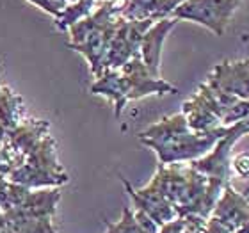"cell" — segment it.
<instances>
[{
	"label": "cell",
	"instance_id": "cell-1",
	"mask_svg": "<svg viewBox=\"0 0 249 233\" xmlns=\"http://www.w3.org/2000/svg\"><path fill=\"white\" fill-rule=\"evenodd\" d=\"M228 126H219L210 132H194L189 128L183 114H173L139 132V141L151 148L159 157V164H183L194 162L207 155Z\"/></svg>",
	"mask_w": 249,
	"mask_h": 233
},
{
	"label": "cell",
	"instance_id": "cell-2",
	"mask_svg": "<svg viewBox=\"0 0 249 233\" xmlns=\"http://www.w3.org/2000/svg\"><path fill=\"white\" fill-rule=\"evenodd\" d=\"M178 89L162 77H153L139 54L118 70H104L94 78L91 93L104 96L114 105V116L120 118L124 105L150 94H175Z\"/></svg>",
	"mask_w": 249,
	"mask_h": 233
},
{
	"label": "cell",
	"instance_id": "cell-3",
	"mask_svg": "<svg viewBox=\"0 0 249 233\" xmlns=\"http://www.w3.org/2000/svg\"><path fill=\"white\" fill-rule=\"evenodd\" d=\"M242 0H182L171 18L189 20L207 27L215 36H223Z\"/></svg>",
	"mask_w": 249,
	"mask_h": 233
},
{
	"label": "cell",
	"instance_id": "cell-4",
	"mask_svg": "<svg viewBox=\"0 0 249 233\" xmlns=\"http://www.w3.org/2000/svg\"><path fill=\"white\" fill-rule=\"evenodd\" d=\"M205 82L210 88L249 102V59L219 62Z\"/></svg>",
	"mask_w": 249,
	"mask_h": 233
},
{
	"label": "cell",
	"instance_id": "cell-5",
	"mask_svg": "<svg viewBox=\"0 0 249 233\" xmlns=\"http://www.w3.org/2000/svg\"><path fill=\"white\" fill-rule=\"evenodd\" d=\"M121 181H123L124 189L128 192V196L132 197L134 201V207L137 210H142L146 215H150L153 221H155L159 226L169 223L173 219L178 217L177 208L173 203H169L166 197L162 196L160 192L157 191V187L153 183H148L142 189H134L130 185V181L126 178L121 176Z\"/></svg>",
	"mask_w": 249,
	"mask_h": 233
},
{
	"label": "cell",
	"instance_id": "cell-6",
	"mask_svg": "<svg viewBox=\"0 0 249 233\" xmlns=\"http://www.w3.org/2000/svg\"><path fill=\"white\" fill-rule=\"evenodd\" d=\"M178 20L175 18H162V20L155 21L153 25L144 32V36L141 39L139 45V57L144 62V66L148 68V72L153 77H160V59H162V48L166 43V37L169 36V32L175 29Z\"/></svg>",
	"mask_w": 249,
	"mask_h": 233
},
{
	"label": "cell",
	"instance_id": "cell-7",
	"mask_svg": "<svg viewBox=\"0 0 249 233\" xmlns=\"http://www.w3.org/2000/svg\"><path fill=\"white\" fill-rule=\"evenodd\" d=\"M210 215L235 233L249 215V196L239 192L231 183H228L221 192Z\"/></svg>",
	"mask_w": 249,
	"mask_h": 233
},
{
	"label": "cell",
	"instance_id": "cell-8",
	"mask_svg": "<svg viewBox=\"0 0 249 233\" xmlns=\"http://www.w3.org/2000/svg\"><path fill=\"white\" fill-rule=\"evenodd\" d=\"M180 2L182 0H126L121 16L132 21H159L162 18H169Z\"/></svg>",
	"mask_w": 249,
	"mask_h": 233
},
{
	"label": "cell",
	"instance_id": "cell-9",
	"mask_svg": "<svg viewBox=\"0 0 249 233\" xmlns=\"http://www.w3.org/2000/svg\"><path fill=\"white\" fill-rule=\"evenodd\" d=\"M61 199L59 189H31L25 199L16 207V210L34 219H52L57 203Z\"/></svg>",
	"mask_w": 249,
	"mask_h": 233
},
{
	"label": "cell",
	"instance_id": "cell-10",
	"mask_svg": "<svg viewBox=\"0 0 249 233\" xmlns=\"http://www.w3.org/2000/svg\"><path fill=\"white\" fill-rule=\"evenodd\" d=\"M48 135V123L39 121V119H23L18 126L9 130L5 134V141L9 143L16 151H20L21 155L27 157L32 151V148L39 141Z\"/></svg>",
	"mask_w": 249,
	"mask_h": 233
},
{
	"label": "cell",
	"instance_id": "cell-11",
	"mask_svg": "<svg viewBox=\"0 0 249 233\" xmlns=\"http://www.w3.org/2000/svg\"><path fill=\"white\" fill-rule=\"evenodd\" d=\"M21 98L16 96L9 88H0V125L5 132L13 130L23 121Z\"/></svg>",
	"mask_w": 249,
	"mask_h": 233
},
{
	"label": "cell",
	"instance_id": "cell-12",
	"mask_svg": "<svg viewBox=\"0 0 249 233\" xmlns=\"http://www.w3.org/2000/svg\"><path fill=\"white\" fill-rule=\"evenodd\" d=\"M98 5V0H75L71 4H68L57 15V18H53V21L59 31H68L70 27H73L80 20L88 18Z\"/></svg>",
	"mask_w": 249,
	"mask_h": 233
},
{
	"label": "cell",
	"instance_id": "cell-13",
	"mask_svg": "<svg viewBox=\"0 0 249 233\" xmlns=\"http://www.w3.org/2000/svg\"><path fill=\"white\" fill-rule=\"evenodd\" d=\"M231 171L239 175L240 178H249V153H239L231 157Z\"/></svg>",
	"mask_w": 249,
	"mask_h": 233
},
{
	"label": "cell",
	"instance_id": "cell-14",
	"mask_svg": "<svg viewBox=\"0 0 249 233\" xmlns=\"http://www.w3.org/2000/svg\"><path fill=\"white\" fill-rule=\"evenodd\" d=\"M27 2H31L32 5H36V7H39L41 11H45L47 15L53 16V18H57V15L61 13L64 7H62L61 4H59L57 0H27Z\"/></svg>",
	"mask_w": 249,
	"mask_h": 233
},
{
	"label": "cell",
	"instance_id": "cell-15",
	"mask_svg": "<svg viewBox=\"0 0 249 233\" xmlns=\"http://www.w3.org/2000/svg\"><path fill=\"white\" fill-rule=\"evenodd\" d=\"M235 233H249V215L246 217V221L242 223V226H240Z\"/></svg>",
	"mask_w": 249,
	"mask_h": 233
},
{
	"label": "cell",
	"instance_id": "cell-16",
	"mask_svg": "<svg viewBox=\"0 0 249 233\" xmlns=\"http://www.w3.org/2000/svg\"><path fill=\"white\" fill-rule=\"evenodd\" d=\"M57 2L62 5V7H66L68 4H71V2H75V0H57Z\"/></svg>",
	"mask_w": 249,
	"mask_h": 233
},
{
	"label": "cell",
	"instance_id": "cell-17",
	"mask_svg": "<svg viewBox=\"0 0 249 233\" xmlns=\"http://www.w3.org/2000/svg\"><path fill=\"white\" fill-rule=\"evenodd\" d=\"M98 2H107V0H98Z\"/></svg>",
	"mask_w": 249,
	"mask_h": 233
},
{
	"label": "cell",
	"instance_id": "cell-18",
	"mask_svg": "<svg viewBox=\"0 0 249 233\" xmlns=\"http://www.w3.org/2000/svg\"><path fill=\"white\" fill-rule=\"evenodd\" d=\"M105 233H107V232H105Z\"/></svg>",
	"mask_w": 249,
	"mask_h": 233
}]
</instances>
